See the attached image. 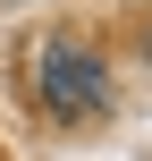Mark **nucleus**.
<instances>
[{"instance_id":"nucleus-1","label":"nucleus","mask_w":152,"mask_h":161,"mask_svg":"<svg viewBox=\"0 0 152 161\" xmlns=\"http://www.w3.org/2000/svg\"><path fill=\"white\" fill-rule=\"evenodd\" d=\"M34 102L51 119H102L110 110V59H93L85 42H42L34 51Z\"/></svg>"}]
</instances>
